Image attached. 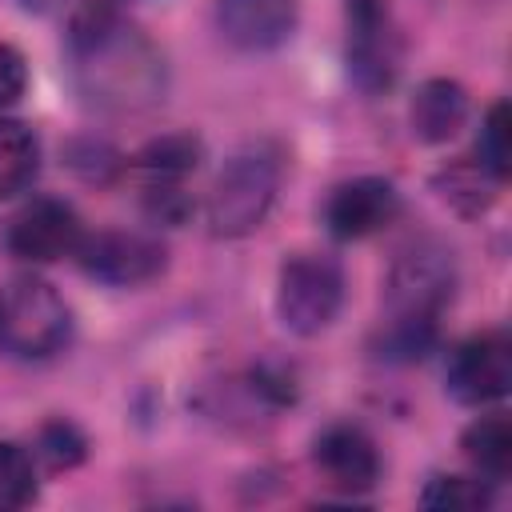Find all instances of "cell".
<instances>
[{"label":"cell","mask_w":512,"mask_h":512,"mask_svg":"<svg viewBox=\"0 0 512 512\" xmlns=\"http://www.w3.org/2000/svg\"><path fill=\"white\" fill-rule=\"evenodd\" d=\"M68 72L84 104L140 112L164 100V52L136 28L124 0H76L68 16Z\"/></svg>","instance_id":"cell-1"},{"label":"cell","mask_w":512,"mask_h":512,"mask_svg":"<svg viewBox=\"0 0 512 512\" xmlns=\"http://www.w3.org/2000/svg\"><path fill=\"white\" fill-rule=\"evenodd\" d=\"M276 192H280V156L252 144V148H240L216 176L212 192H208V228L212 236H224V240H236V236H248L256 232L272 204H276Z\"/></svg>","instance_id":"cell-2"},{"label":"cell","mask_w":512,"mask_h":512,"mask_svg":"<svg viewBox=\"0 0 512 512\" xmlns=\"http://www.w3.org/2000/svg\"><path fill=\"white\" fill-rule=\"evenodd\" d=\"M72 340L64 296L40 276H16L0 288V352L12 360H48Z\"/></svg>","instance_id":"cell-3"},{"label":"cell","mask_w":512,"mask_h":512,"mask_svg":"<svg viewBox=\"0 0 512 512\" xmlns=\"http://www.w3.org/2000/svg\"><path fill=\"white\" fill-rule=\"evenodd\" d=\"M344 304V272L332 256L296 252L276 276V316L292 336H320Z\"/></svg>","instance_id":"cell-4"},{"label":"cell","mask_w":512,"mask_h":512,"mask_svg":"<svg viewBox=\"0 0 512 512\" xmlns=\"http://www.w3.org/2000/svg\"><path fill=\"white\" fill-rule=\"evenodd\" d=\"M456 292V256L452 248L436 240H420L404 248L388 272L384 284V308L388 316H420L440 320L444 304Z\"/></svg>","instance_id":"cell-5"},{"label":"cell","mask_w":512,"mask_h":512,"mask_svg":"<svg viewBox=\"0 0 512 512\" xmlns=\"http://www.w3.org/2000/svg\"><path fill=\"white\" fill-rule=\"evenodd\" d=\"M348 16V76L360 92L380 96L400 76V36L388 0H344Z\"/></svg>","instance_id":"cell-6"},{"label":"cell","mask_w":512,"mask_h":512,"mask_svg":"<svg viewBox=\"0 0 512 512\" xmlns=\"http://www.w3.org/2000/svg\"><path fill=\"white\" fill-rule=\"evenodd\" d=\"M444 384L452 400L468 408H484L508 396L512 388V344L504 332H480L452 348Z\"/></svg>","instance_id":"cell-7"},{"label":"cell","mask_w":512,"mask_h":512,"mask_svg":"<svg viewBox=\"0 0 512 512\" xmlns=\"http://www.w3.org/2000/svg\"><path fill=\"white\" fill-rule=\"evenodd\" d=\"M80 240H84V228H80L76 208L64 200H52V196L24 204L8 220V232H4L8 252L28 264H52V260L76 256Z\"/></svg>","instance_id":"cell-8"},{"label":"cell","mask_w":512,"mask_h":512,"mask_svg":"<svg viewBox=\"0 0 512 512\" xmlns=\"http://www.w3.org/2000/svg\"><path fill=\"white\" fill-rule=\"evenodd\" d=\"M76 260L92 280L132 288L164 272V244L140 232H96L80 240Z\"/></svg>","instance_id":"cell-9"},{"label":"cell","mask_w":512,"mask_h":512,"mask_svg":"<svg viewBox=\"0 0 512 512\" xmlns=\"http://www.w3.org/2000/svg\"><path fill=\"white\" fill-rule=\"evenodd\" d=\"M400 216V192L384 176H356L332 188L324 200V228L336 240H364Z\"/></svg>","instance_id":"cell-10"},{"label":"cell","mask_w":512,"mask_h":512,"mask_svg":"<svg viewBox=\"0 0 512 512\" xmlns=\"http://www.w3.org/2000/svg\"><path fill=\"white\" fill-rule=\"evenodd\" d=\"M300 0H216V28L240 52H272L292 40Z\"/></svg>","instance_id":"cell-11"},{"label":"cell","mask_w":512,"mask_h":512,"mask_svg":"<svg viewBox=\"0 0 512 512\" xmlns=\"http://www.w3.org/2000/svg\"><path fill=\"white\" fill-rule=\"evenodd\" d=\"M312 460L324 480L344 492H368L380 480L376 440L360 424H328L312 444Z\"/></svg>","instance_id":"cell-12"},{"label":"cell","mask_w":512,"mask_h":512,"mask_svg":"<svg viewBox=\"0 0 512 512\" xmlns=\"http://www.w3.org/2000/svg\"><path fill=\"white\" fill-rule=\"evenodd\" d=\"M468 120V92L448 80V76H432L416 88L412 108H408V124L412 136L424 144H444L452 140Z\"/></svg>","instance_id":"cell-13"},{"label":"cell","mask_w":512,"mask_h":512,"mask_svg":"<svg viewBox=\"0 0 512 512\" xmlns=\"http://www.w3.org/2000/svg\"><path fill=\"white\" fill-rule=\"evenodd\" d=\"M200 140L188 136V132H168V136H156L148 140L136 160H132V172L140 176L144 192L148 188H184V180L196 172L200 164Z\"/></svg>","instance_id":"cell-14"},{"label":"cell","mask_w":512,"mask_h":512,"mask_svg":"<svg viewBox=\"0 0 512 512\" xmlns=\"http://www.w3.org/2000/svg\"><path fill=\"white\" fill-rule=\"evenodd\" d=\"M460 448L476 464L480 476H488L492 484L508 480V472H512V424H508L504 412L472 420L464 428V436H460Z\"/></svg>","instance_id":"cell-15"},{"label":"cell","mask_w":512,"mask_h":512,"mask_svg":"<svg viewBox=\"0 0 512 512\" xmlns=\"http://www.w3.org/2000/svg\"><path fill=\"white\" fill-rule=\"evenodd\" d=\"M496 184H500V180H492V176L480 168V160H452V164H444V168L432 176L436 196H440L448 208H456L460 216H480V212L492 204Z\"/></svg>","instance_id":"cell-16"},{"label":"cell","mask_w":512,"mask_h":512,"mask_svg":"<svg viewBox=\"0 0 512 512\" xmlns=\"http://www.w3.org/2000/svg\"><path fill=\"white\" fill-rule=\"evenodd\" d=\"M40 168V140L20 120H0V200L24 192Z\"/></svg>","instance_id":"cell-17"},{"label":"cell","mask_w":512,"mask_h":512,"mask_svg":"<svg viewBox=\"0 0 512 512\" xmlns=\"http://www.w3.org/2000/svg\"><path fill=\"white\" fill-rule=\"evenodd\" d=\"M436 320H420V316H388L376 340V352L392 364H412L424 360L436 348Z\"/></svg>","instance_id":"cell-18"},{"label":"cell","mask_w":512,"mask_h":512,"mask_svg":"<svg viewBox=\"0 0 512 512\" xmlns=\"http://www.w3.org/2000/svg\"><path fill=\"white\" fill-rule=\"evenodd\" d=\"M420 504L432 512H484L492 508V480L480 476H432L420 492Z\"/></svg>","instance_id":"cell-19"},{"label":"cell","mask_w":512,"mask_h":512,"mask_svg":"<svg viewBox=\"0 0 512 512\" xmlns=\"http://www.w3.org/2000/svg\"><path fill=\"white\" fill-rule=\"evenodd\" d=\"M36 500V464L32 452L0 440V512L8 508H24Z\"/></svg>","instance_id":"cell-20"},{"label":"cell","mask_w":512,"mask_h":512,"mask_svg":"<svg viewBox=\"0 0 512 512\" xmlns=\"http://www.w3.org/2000/svg\"><path fill=\"white\" fill-rule=\"evenodd\" d=\"M36 456L52 472H64V468H76L88 456V440H84V432L72 420H48L36 432Z\"/></svg>","instance_id":"cell-21"},{"label":"cell","mask_w":512,"mask_h":512,"mask_svg":"<svg viewBox=\"0 0 512 512\" xmlns=\"http://www.w3.org/2000/svg\"><path fill=\"white\" fill-rule=\"evenodd\" d=\"M508 104L496 100L484 116V128H480V140H476V160L480 168L492 176V180H508Z\"/></svg>","instance_id":"cell-22"},{"label":"cell","mask_w":512,"mask_h":512,"mask_svg":"<svg viewBox=\"0 0 512 512\" xmlns=\"http://www.w3.org/2000/svg\"><path fill=\"white\" fill-rule=\"evenodd\" d=\"M24 84H28L24 56H20L12 44H0V112L12 108V104L24 96Z\"/></svg>","instance_id":"cell-23"},{"label":"cell","mask_w":512,"mask_h":512,"mask_svg":"<svg viewBox=\"0 0 512 512\" xmlns=\"http://www.w3.org/2000/svg\"><path fill=\"white\" fill-rule=\"evenodd\" d=\"M24 12H36V16H48V12H56L64 0H16Z\"/></svg>","instance_id":"cell-24"}]
</instances>
